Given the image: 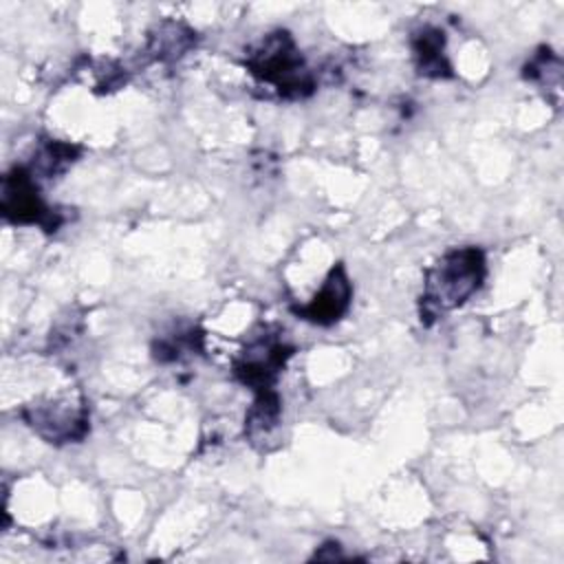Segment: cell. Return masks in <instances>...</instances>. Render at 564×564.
Here are the masks:
<instances>
[{"label":"cell","instance_id":"obj_1","mask_svg":"<svg viewBox=\"0 0 564 564\" xmlns=\"http://www.w3.org/2000/svg\"><path fill=\"white\" fill-rule=\"evenodd\" d=\"M485 256L476 247L454 249L443 256L430 271L423 289L421 315L438 317L449 308L467 302L482 284Z\"/></svg>","mask_w":564,"mask_h":564},{"label":"cell","instance_id":"obj_2","mask_svg":"<svg viewBox=\"0 0 564 564\" xmlns=\"http://www.w3.org/2000/svg\"><path fill=\"white\" fill-rule=\"evenodd\" d=\"M249 70L273 84L284 97H302L313 90V79L286 31L269 33L247 59Z\"/></svg>","mask_w":564,"mask_h":564},{"label":"cell","instance_id":"obj_3","mask_svg":"<svg viewBox=\"0 0 564 564\" xmlns=\"http://www.w3.org/2000/svg\"><path fill=\"white\" fill-rule=\"evenodd\" d=\"M291 348L278 339H260L242 352L236 361V375L242 383L251 386L256 392L271 390L280 368L289 359Z\"/></svg>","mask_w":564,"mask_h":564},{"label":"cell","instance_id":"obj_4","mask_svg":"<svg viewBox=\"0 0 564 564\" xmlns=\"http://www.w3.org/2000/svg\"><path fill=\"white\" fill-rule=\"evenodd\" d=\"M2 214L15 223H40L51 229L46 218L48 209L42 205L37 196V187L33 183V174L24 167H13L4 176L2 185Z\"/></svg>","mask_w":564,"mask_h":564},{"label":"cell","instance_id":"obj_5","mask_svg":"<svg viewBox=\"0 0 564 564\" xmlns=\"http://www.w3.org/2000/svg\"><path fill=\"white\" fill-rule=\"evenodd\" d=\"M350 295H352V289H350V280L346 275V269L341 264H337L328 273L324 286L313 297V302L297 308V315L308 319V322H315V324H324V326L333 324L348 311Z\"/></svg>","mask_w":564,"mask_h":564},{"label":"cell","instance_id":"obj_6","mask_svg":"<svg viewBox=\"0 0 564 564\" xmlns=\"http://www.w3.org/2000/svg\"><path fill=\"white\" fill-rule=\"evenodd\" d=\"M414 55L419 73L430 77L449 75V64L443 55V33L438 29H423L414 35Z\"/></svg>","mask_w":564,"mask_h":564},{"label":"cell","instance_id":"obj_7","mask_svg":"<svg viewBox=\"0 0 564 564\" xmlns=\"http://www.w3.org/2000/svg\"><path fill=\"white\" fill-rule=\"evenodd\" d=\"M181 24H172V31L165 33L163 29H159V35H152V40L156 42L154 51L159 57H163L165 53H170L172 57H178L181 51H185L189 46V40H192V31H185L181 33Z\"/></svg>","mask_w":564,"mask_h":564}]
</instances>
